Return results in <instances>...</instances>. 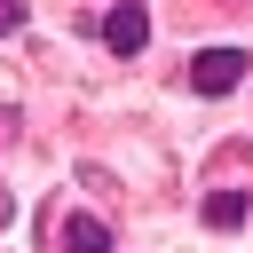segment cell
<instances>
[{
	"mask_svg": "<svg viewBox=\"0 0 253 253\" xmlns=\"http://www.w3.org/2000/svg\"><path fill=\"white\" fill-rule=\"evenodd\" d=\"M142 40H150V16H142L134 0H119V8L103 16V47H111V55H142Z\"/></svg>",
	"mask_w": 253,
	"mask_h": 253,
	"instance_id": "7a4b0ae2",
	"label": "cell"
},
{
	"mask_svg": "<svg viewBox=\"0 0 253 253\" xmlns=\"http://www.w3.org/2000/svg\"><path fill=\"white\" fill-rule=\"evenodd\" d=\"M55 245H63V253H111V229H103L95 213H63V221H55Z\"/></svg>",
	"mask_w": 253,
	"mask_h": 253,
	"instance_id": "3957f363",
	"label": "cell"
},
{
	"mask_svg": "<svg viewBox=\"0 0 253 253\" xmlns=\"http://www.w3.org/2000/svg\"><path fill=\"white\" fill-rule=\"evenodd\" d=\"M237 79H245V47H206V55L190 63V87H198V95H229Z\"/></svg>",
	"mask_w": 253,
	"mask_h": 253,
	"instance_id": "6da1fadb",
	"label": "cell"
},
{
	"mask_svg": "<svg viewBox=\"0 0 253 253\" xmlns=\"http://www.w3.org/2000/svg\"><path fill=\"white\" fill-rule=\"evenodd\" d=\"M8 32H24V0H0V40Z\"/></svg>",
	"mask_w": 253,
	"mask_h": 253,
	"instance_id": "5b68a950",
	"label": "cell"
},
{
	"mask_svg": "<svg viewBox=\"0 0 253 253\" xmlns=\"http://www.w3.org/2000/svg\"><path fill=\"white\" fill-rule=\"evenodd\" d=\"M245 213H253V190H213L206 198V229H245Z\"/></svg>",
	"mask_w": 253,
	"mask_h": 253,
	"instance_id": "277c9868",
	"label": "cell"
},
{
	"mask_svg": "<svg viewBox=\"0 0 253 253\" xmlns=\"http://www.w3.org/2000/svg\"><path fill=\"white\" fill-rule=\"evenodd\" d=\"M8 213H16V206H8V190H0V221H8Z\"/></svg>",
	"mask_w": 253,
	"mask_h": 253,
	"instance_id": "8992f818",
	"label": "cell"
}]
</instances>
